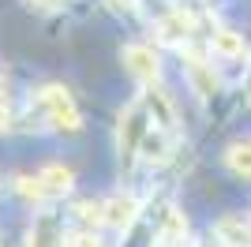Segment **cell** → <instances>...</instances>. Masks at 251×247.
Wrapping results in <instances>:
<instances>
[{"label": "cell", "instance_id": "14", "mask_svg": "<svg viewBox=\"0 0 251 247\" xmlns=\"http://www.w3.org/2000/svg\"><path fill=\"white\" fill-rule=\"evenodd\" d=\"M15 191H19L23 198H30V202H45V198H49L38 176H15Z\"/></svg>", "mask_w": 251, "mask_h": 247}, {"label": "cell", "instance_id": "15", "mask_svg": "<svg viewBox=\"0 0 251 247\" xmlns=\"http://www.w3.org/2000/svg\"><path fill=\"white\" fill-rule=\"evenodd\" d=\"M101 214H105V202H79L75 206V217L86 221V225H90V221H101Z\"/></svg>", "mask_w": 251, "mask_h": 247}, {"label": "cell", "instance_id": "3", "mask_svg": "<svg viewBox=\"0 0 251 247\" xmlns=\"http://www.w3.org/2000/svg\"><path fill=\"white\" fill-rule=\"evenodd\" d=\"M124 68L135 79H143V82H150V79H157V52L150 49V45H124Z\"/></svg>", "mask_w": 251, "mask_h": 247}, {"label": "cell", "instance_id": "5", "mask_svg": "<svg viewBox=\"0 0 251 247\" xmlns=\"http://www.w3.org/2000/svg\"><path fill=\"white\" fill-rule=\"evenodd\" d=\"M143 105H147L150 124H154V127H161V131H173V124H176V109H173V101H169V94H165V90H150L147 98H143Z\"/></svg>", "mask_w": 251, "mask_h": 247}, {"label": "cell", "instance_id": "4", "mask_svg": "<svg viewBox=\"0 0 251 247\" xmlns=\"http://www.w3.org/2000/svg\"><path fill=\"white\" fill-rule=\"evenodd\" d=\"M135 214H139V198H135V195H113L109 202H105V214H101V221L124 232V228H131Z\"/></svg>", "mask_w": 251, "mask_h": 247}, {"label": "cell", "instance_id": "17", "mask_svg": "<svg viewBox=\"0 0 251 247\" xmlns=\"http://www.w3.org/2000/svg\"><path fill=\"white\" fill-rule=\"evenodd\" d=\"M11 127V105H8V98H0V131H8Z\"/></svg>", "mask_w": 251, "mask_h": 247}, {"label": "cell", "instance_id": "1", "mask_svg": "<svg viewBox=\"0 0 251 247\" xmlns=\"http://www.w3.org/2000/svg\"><path fill=\"white\" fill-rule=\"evenodd\" d=\"M150 135V113H147V105H143V98L139 101H131L120 113V131H116V143H120V157H131L143 150V139Z\"/></svg>", "mask_w": 251, "mask_h": 247}, {"label": "cell", "instance_id": "18", "mask_svg": "<svg viewBox=\"0 0 251 247\" xmlns=\"http://www.w3.org/2000/svg\"><path fill=\"white\" fill-rule=\"evenodd\" d=\"M30 4H42V8H52V4H60V0H30Z\"/></svg>", "mask_w": 251, "mask_h": 247}, {"label": "cell", "instance_id": "6", "mask_svg": "<svg viewBox=\"0 0 251 247\" xmlns=\"http://www.w3.org/2000/svg\"><path fill=\"white\" fill-rule=\"evenodd\" d=\"M214 232H218L221 247H251V225L244 217H221Z\"/></svg>", "mask_w": 251, "mask_h": 247}, {"label": "cell", "instance_id": "10", "mask_svg": "<svg viewBox=\"0 0 251 247\" xmlns=\"http://www.w3.org/2000/svg\"><path fill=\"white\" fill-rule=\"evenodd\" d=\"M38 180H42V187H45V195L49 198H56V195H68L72 191V169H64V165H45L42 173H38Z\"/></svg>", "mask_w": 251, "mask_h": 247}, {"label": "cell", "instance_id": "13", "mask_svg": "<svg viewBox=\"0 0 251 247\" xmlns=\"http://www.w3.org/2000/svg\"><path fill=\"white\" fill-rule=\"evenodd\" d=\"M225 161H229V169L236 176H251V143H232Z\"/></svg>", "mask_w": 251, "mask_h": 247}, {"label": "cell", "instance_id": "11", "mask_svg": "<svg viewBox=\"0 0 251 247\" xmlns=\"http://www.w3.org/2000/svg\"><path fill=\"white\" fill-rule=\"evenodd\" d=\"M210 49L218 52V56H244V34L236 30H214V38H210Z\"/></svg>", "mask_w": 251, "mask_h": 247}, {"label": "cell", "instance_id": "2", "mask_svg": "<svg viewBox=\"0 0 251 247\" xmlns=\"http://www.w3.org/2000/svg\"><path fill=\"white\" fill-rule=\"evenodd\" d=\"M34 101L42 105L45 116H49L60 131H79V127H83V116H79L72 94L64 90V86H42V90L34 94Z\"/></svg>", "mask_w": 251, "mask_h": 247}, {"label": "cell", "instance_id": "7", "mask_svg": "<svg viewBox=\"0 0 251 247\" xmlns=\"http://www.w3.org/2000/svg\"><path fill=\"white\" fill-rule=\"evenodd\" d=\"M191 30H195V15L184 11V8L169 11L165 19L157 23V38H161V41H180V38H188Z\"/></svg>", "mask_w": 251, "mask_h": 247}, {"label": "cell", "instance_id": "16", "mask_svg": "<svg viewBox=\"0 0 251 247\" xmlns=\"http://www.w3.org/2000/svg\"><path fill=\"white\" fill-rule=\"evenodd\" d=\"M68 244H72V247H101V240H98V232L83 228V232H72V236H68Z\"/></svg>", "mask_w": 251, "mask_h": 247}, {"label": "cell", "instance_id": "8", "mask_svg": "<svg viewBox=\"0 0 251 247\" xmlns=\"http://www.w3.org/2000/svg\"><path fill=\"white\" fill-rule=\"evenodd\" d=\"M173 143H176V139H173V131H161V127H154V131L147 135V139H143V150H139V154L147 157V161H169V157H173Z\"/></svg>", "mask_w": 251, "mask_h": 247}, {"label": "cell", "instance_id": "12", "mask_svg": "<svg viewBox=\"0 0 251 247\" xmlns=\"http://www.w3.org/2000/svg\"><path fill=\"white\" fill-rule=\"evenodd\" d=\"M60 228H56V221H52L49 214H42L38 221H34V232H30V247H56L60 244Z\"/></svg>", "mask_w": 251, "mask_h": 247}, {"label": "cell", "instance_id": "9", "mask_svg": "<svg viewBox=\"0 0 251 247\" xmlns=\"http://www.w3.org/2000/svg\"><path fill=\"white\" fill-rule=\"evenodd\" d=\"M188 82H191V90L199 94V98H214L218 94V75H214V68L210 64H202V60H191L188 64Z\"/></svg>", "mask_w": 251, "mask_h": 247}]
</instances>
